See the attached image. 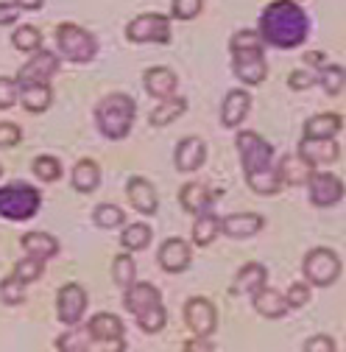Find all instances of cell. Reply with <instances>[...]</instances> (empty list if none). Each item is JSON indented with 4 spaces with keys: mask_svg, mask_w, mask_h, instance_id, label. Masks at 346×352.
Masks as SVG:
<instances>
[{
    "mask_svg": "<svg viewBox=\"0 0 346 352\" xmlns=\"http://www.w3.org/2000/svg\"><path fill=\"white\" fill-rule=\"evenodd\" d=\"M260 36H263L266 45L279 48V51H290L299 48L301 42L310 34V20L299 3L293 0H274L260 14Z\"/></svg>",
    "mask_w": 346,
    "mask_h": 352,
    "instance_id": "6da1fadb",
    "label": "cell"
},
{
    "mask_svg": "<svg viewBox=\"0 0 346 352\" xmlns=\"http://www.w3.org/2000/svg\"><path fill=\"white\" fill-rule=\"evenodd\" d=\"M238 154L246 173V182L260 196H274L282 188V179L274 165V148L254 131H240L238 135Z\"/></svg>",
    "mask_w": 346,
    "mask_h": 352,
    "instance_id": "7a4b0ae2",
    "label": "cell"
},
{
    "mask_svg": "<svg viewBox=\"0 0 346 352\" xmlns=\"http://www.w3.org/2000/svg\"><path fill=\"white\" fill-rule=\"evenodd\" d=\"M229 51H232V70H235V76H238L243 84L254 87V84H260V81H266L268 65H266L263 36H260V31L243 28V31L232 34Z\"/></svg>",
    "mask_w": 346,
    "mask_h": 352,
    "instance_id": "3957f363",
    "label": "cell"
},
{
    "mask_svg": "<svg viewBox=\"0 0 346 352\" xmlns=\"http://www.w3.org/2000/svg\"><path fill=\"white\" fill-rule=\"evenodd\" d=\"M137 104L126 93H112L95 107V126L104 138L109 140H123L135 126Z\"/></svg>",
    "mask_w": 346,
    "mask_h": 352,
    "instance_id": "277c9868",
    "label": "cell"
},
{
    "mask_svg": "<svg viewBox=\"0 0 346 352\" xmlns=\"http://www.w3.org/2000/svg\"><path fill=\"white\" fill-rule=\"evenodd\" d=\"M42 207V193L28 182H12L0 188V215L6 221H28Z\"/></svg>",
    "mask_w": 346,
    "mask_h": 352,
    "instance_id": "5b68a950",
    "label": "cell"
},
{
    "mask_svg": "<svg viewBox=\"0 0 346 352\" xmlns=\"http://www.w3.org/2000/svg\"><path fill=\"white\" fill-rule=\"evenodd\" d=\"M56 48L67 62L84 65V62H93L98 54V42L90 31H84L76 23H62L56 28Z\"/></svg>",
    "mask_w": 346,
    "mask_h": 352,
    "instance_id": "8992f818",
    "label": "cell"
},
{
    "mask_svg": "<svg viewBox=\"0 0 346 352\" xmlns=\"http://www.w3.org/2000/svg\"><path fill=\"white\" fill-rule=\"evenodd\" d=\"M305 277L310 285L327 288L341 277V260L332 249H310L305 257Z\"/></svg>",
    "mask_w": 346,
    "mask_h": 352,
    "instance_id": "52a82bcc",
    "label": "cell"
},
{
    "mask_svg": "<svg viewBox=\"0 0 346 352\" xmlns=\"http://www.w3.org/2000/svg\"><path fill=\"white\" fill-rule=\"evenodd\" d=\"M126 36L132 42H157V45H168L170 42V20L165 14H157V12H148V14H140L135 17L132 23L126 25Z\"/></svg>",
    "mask_w": 346,
    "mask_h": 352,
    "instance_id": "ba28073f",
    "label": "cell"
},
{
    "mask_svg": "<svg viewBox=\"0 0 346 352\" xmlns=\"http://www.w3.org/2000/svg\"><path fill=\"white\" fill-rule=\"evenodd\" d=\"M185 324L193 330L196 338H209L218 327V311L215 305L204 296H193L185 305Z\"/></svg>",
    "mask_w": 346,
    "mask_h": 352,
    "instance_id": "9c48e42d",
    "label": "cell"
},
{
    "mask_svg": "<svg viewBox=\"0 0 346 352\" xmlns=\"http://www.w3.org/2000/svg\"><path fill=\"white\" fill-rule=\"evenodd\" d=\"M86 291L78 285V283H67V285H62L59 288V294H56V314H59V322H65V324H78L81 322V316H84V311H86Z\"/></svg>",
    "mask_w": 346,
    "mask_h": 352,
    "instance_id": "30bf717a",
    "label": "cell"
},
{
    "mask_svg": "<svg viewBox=\"0 0 346 352\" xmlns=\"http://www.w3.org/2000/svg\"><path fill=\"white\" fill-rule=\"evenodd\" d=\"M308 190H310V201L316 207H332L343 199V182L335 173H324V170H313L308 179Z\"/></svg>",
    "mask_w": 346,
    "mask_h": 352,
    "instance_id": "8fae6325",
    "label": "cell"
},
{
    "mask_svg": "<svg viewBox=\"0 0 346 352\" xmlns=\"http://www.w3.org/2000/svg\"><path fill=\"white\" fill-rule=\"evenodd\" d=\"M59 70V56L51 54V51H36L25 65L23 70L17 73V81L20 84H48Z\"/></svg>",
    "mask_w": 346,
    "mask_h": 352,
    "instance_id": "7c38bea8",
    "label": "cell"
},
{
    "mask_svg": "<svg viewBox=\"0 0 346 352\" xmlns=\"http://www.w3.org/2000/svg\"><path fill=\"white\" fill-rule=\"evenodd\" d=\"M190 257H193L190 243L182 241V238H168V241L159 246V254H157L159 266H162L165 272H170V274L185 272V269L190 266Z\"/></svg>",
    "mask_w": 346,
    "mask_h": 352,
    "instance_id": "4fadbf2b",
    "label": "cell"
},
{
    "mask_svg": "<svg viewBox=\"0 0 346 352\" xmlns=\"http://www.w3.org/2000/svg\"><path fill=\"white\" fill-rule=\"evenodd\" d=\"M338 154H341V148H338L335 138H305V140L299 143V157L308 160L313 168H316V165H330V162H335Z\"/></svg>",
    "mask_w": 346,
    "mask_h": 352,
    "instance_id": "5bb4252c",
    "label": "cell"
},
{
    "mask_svg": "<svg viewBox=\"0 0 346 352\" xmlns=\"http://www.w3.org/2000/svg\"><path fill=\"white\" fill-rule=\"evenodd\" d=\"M263 227H266V218L257 212H232V215L221 218V232L229 238H238V241L257 235Z\"/></svg>",
    "mask_w": 346,
    "mask_h": 352,
    "instance_id": "9a60e30c",
    "label": "cell"
},
{
    "mask_svg": "<svg viewBox=\"0 0 346 352\" xmlns=\"http://www.w3.org/2000/svg\"><path fill=\"white\" fill-rule=\"evenodd\" d=\"M126 193H128V201H132V207L143 215H154L159 210V199H157V190L148 179H143V176H132L126 185Z\"/></svg>",
    "mask_w": 346,
    "mask_h": 352,
    "instance_id": "2e32d148",
    "label": "cell"
},
{
    "mask_svg": "<svg viewBox=\"0 0 346 352\" xmlns=\"http://www.w3.org/2000/svg\"><path fill=\"white\" fill-rule=\"evenodd\" d=\"M215 199H218V190H212L209 185L204 182H187L182 190H179V204L187 210V212H207Z\"/></svg>",
    "mask_w": 346,
    "mask_h": 352,
    "instance_id": "e0dca14e",
    "label": "cell"
},
{
    "mask_svg": "<svg viewBox=\"0 0 346 352\" xmlns=\"http://www.w3.org/2000/svg\"><path fill=\"white\" fill-rule=\"evenodd\" d=\"M162 302V296H159V291H157V285H151V283H132L126 288V294H123V305H126V311L128 314H143V311H148L151 305H159Z\"/></svg>",
    "mask_w": 346,
    "mask_h": 352,
    "instance_id": "ac0fdd59",
    "label": "cell"
},
{
    "mask_svg": "<svg viewBox=\"0 0 346 352\" xmlns=\"http://www.w3.org/2000/svg\"><path fill=\"white\" fill-rule=\"evenodd\" d=\"M204 160H207V146H204V140H198V138H185V140L176 146V151H173V162H176V168H179L182 173L198 170V168L204 165Z\"/></svg>",
    "mask_w": 346,
    "mask_h": 352,
    "instance_id": "d6986e66",
    "label": "cell"
},
{
    "mask_svg": "<svg viewBox=\"0 0 346 352\" xmlns=\"http://www.w3.org/2000/svg\"><path fill=\"white\" fill-rule=\"evenodd\" d=\"M251 302H254V311L260 316H266V319H282V316H288V299L279 291L268 288V285L257 288L251 294Z\"/></svg>",
    "mask_w": 346,
    "mask_h": 352,
    "instance_id": "ffe728a7",
    "label": "cell"
},
{
    "mask_svg": "<svg viewBox=\"0 0 346 352\" xmlns=\"http://www.w3.org/2000/svg\"><path fill=\"white\" fill-rule=\"evenodd\" d=\"M143 84H146L148 96H154V98L162 101V98L176 96V84H179V78H176V73L168 70V67H151V70H146Z\"/></svg>",
    "mask_w": 346,
    "mask_h": 352,
    "instance_id": "44dd1931",
    "label": "cell"
},
{
    "mask_svg": "<svg viewBox=\"0 0 346 352\" xmlns=\"http://www.w3.org/2000/svg\"><path fill=\"white\" fill-rule=\"evenodd\" d=\"M249 107H251V96L246 90H232L227 93L224 98V107H221V123L227 129H235L243 123V118L249 115Z\"/></svg>",
    "mask_w": 346,
    "mask_h": 352,
    "instance_id": "7402d4cb",
    "label": "cell"
},
{
    "mask_svg": "<svg viewBox=\"0 0 346 352\" xmlns=\"http://www.w3.org/2000/svg\"><path fill=\"white\" fill-rule=\"evenodd\" d=\"M86 333H90L93 344L95 341H117V338H123L126 327L115 314H98L86 322Z\"/></svg>",
    "mask_w": 346,
    "mask_h": 352,
    "instance_id": "603a6c76",
    "label": "cell"
},
{
    "mask_svg": "<svg viewBox=\"0 0 346 352\" xmlns=\"http://www.w3.org/2000/svg\"><path fill=\"white\" fill-rule=\"evenodd\" d=\"M268 283V272L263 263H246V266L238 272L235 283H232V294L240 296V294H254L257 288H263Z\"/></svg>",
    "mask_w": 346,
    "mask_h": 352,
    "instance_id": "cb8c5ba5",
    "label": "cell"
},
{
    "mask_svg": "<svg viewBox=\"0 0 346 352\" xmlns=\"http://www.w3.org/2000/svg\"><path fill=\"white\" fill-rule=\"evenodd\" d=\"M54 101L51 84H20V104L31 115H42Z\"/></svg>",
    "mask_w": 346,
    "mask_h": 352,
    "instance_id": "d4e9b609",
    "label": "cell"
},
{
    "mask_svg": "<svg viewBox=\"0 0 346 352\" xmlns=\"http://www.w3.org/2000/svg\"><path fill=\"white\" fill-rule=\"evenodd\" d=\"M277 173H279L282 185H305L310 179V173H313V165L308 160H301V157L288 154L277 162Z\"/></svg>",
    "mask_w": 346,
    "mask_h": 352,
    "instance_id": "484cf974",
    "label": "cell"
},
{
    "mask_svg": "<svg viewBox=\"0 0 346 352\" xmlns=\"http://www.w3.org/2000/svg\"><path fill=\"white\" fill-rule=\"evenodd\" d=\"M20 243L25 249V254H34L39 260H51L59 254V241L48 232H25Z\"/></svg>",
    "mask_w": 346,
    "mask_h": 352,
    "instance_id": "4316f807",
    "label": "cell"
},
{
    "mask_svg": "<svg viewBox=\"0 0 346 352\" xmlns=\"http://www.w3.org/2000/svg\"><path fill=\"white\" fill-rule=\"evenodd\" d=\"M101 182V168L93 160H78L73 168V188L81 193H93Z\"/></svg>",
    "mask_w": 346,
    "mask_h": 352,
    "instance_id": "83f0119b",
    "label": "cell"
},
{
    "mask_svg": "<svg viewBox=\"0 0 346 352\" xmlns=\"http://www.w3.org/2000/svg\"><path fill=\"white\" fill-rule=\"evenodd\" d=\"M221 235V218L215 212H198L196 224H193V243L196 246H209L215 238Z\"/></svg>",
    "mask_w": 346,
    "mask_h": 352,
    "instance_id": "f1b7e54d",
    "label": "cell"
},
{
    "mask_svg": "<svg viewBox=\"0 0 346 352\" xmlns=\"http://www.w3.org/2000/svg\"><path fill=\"white\" fill-rule=\"evenodd\" d=\"M338 131H341V115H335V112L313 115L305 123V138H335Z\"/></svg>",
    "mask_w": 346,
    "mask_h": 352,
    "instance_id": "f546056e",
    "label": "cell"
},
{
    "mask_svg": "<svg viewBox=\"0 0 346 352\" xmlns=\"http://www.w3.org/2000/svg\"><path fill=\"white\" fill-rule=\"evenodd\" d=\"M185 109H187V101L182 96H170V98H162V104L151 112L148 120H151V126H168L179 115H185Z\"/></svg>",
    "mask_w": 346,
    "mask_h": 352,
    "instance_id": "4dcf8cb0",
    "label": "cell"
},
{
    "mask_svg": "<svg viewBox=\"0 0 346 352\" xmlns=\"http://www.w3.org/2000/svg\"><path fill=\"white\" fill-rule=\"evenodd\" d=\"M151 238H154V232H151V227H146V224H128V227L120 232V243H123L126 252H143V249L151 243Z\"/></svg>",
    "mask_w": 346,
    "mask_h": 352,
    "instance_id": "1f68e13d",
    "label": "cell"
},
{
    "mask_svg": "<svg viewBox=\"0 0 346 352\" xmlns=\"http://www.w3.org/2000/svg\"><path fill=\"white\" fill-rule=\"evenodd\" d=\"M112 280L126 291L137 280V266H135V257L132 254H117L112 260Z\"/></svg>",
    "mask_w": 346,
    "mask_h": 352,
    "instance_id": "d6a6232c",
    "label": "cell"
},
{
    "mask_svg": "<svg viewBox=\"0 0 346 352\" xmlns=\"http://www.w3.org/2000/svg\"><path fill=\"white\" fill-rule=\"evenodd\" d=\"M93 221L101 230H117V227L126 224V212L117 204H98L95 212H93Z\"/></svg>",
    "mask_w": 346,
    "mask_h": 352,
    "instance_id": "836d02e7",
    "label": "cell"
},
{
    "mask_svg": "<svg viewBox=\"0 0 346 352\" xmlns=\"http://www.w3.org/2000/svg\"><path fill=\"white\" fill-rule=\"evenodd\" d=\"M137 324H140V330L148 333V336L159 333V330L168 324V311H165V305L159 302V305H151L148 311L137 314Z\"/></svg>",
    "mask_w": 346,
    "mask_h": 352,
    "instance_id": "e575fe53",
    "label": "cell"
},
{
    "mask_svg": "<svg viewBox=\"0 0 346 352\" xmlns=\"http://www.w3.org/2000/svg\"><path fill=\"white\" fill-rule=\"evenodd\" d=\"M319 84L327 96H338L346 84V70L341 65H324L321 73H319Z\"/></svg>",
    "mask_w": 346,
    "mask_h": 352,
    "instance_id": "d590c367",
    "label": "cell"
},
{
    "mask_svg": "<svg viewBox=\"0 0 346 352\" xmlns=\"http://www.w3.org/2000/svg\"><path fill=\"white\" fill-rule=\"evenodd\" d=\"M42 274H45V260H39L34 254H25L23 260H17V266H14V277L23 280L25 285L28 283H36Z\"/></svg>",
    "mask_w": 346,
    "mask_h": 352,
    "instance_id": "8d00e7d4",
    "label": "cell"
},
{
    "mask_svg": "<svg viewBox=\"0 0 346 352\" xmlns=\"http://www.w3.org/2000/svg\"><path fill=\"white\" fill-rule=\"evenodd\" d=\"M31 170L36 173V179L42 182H59V176H62V162L51 154H42L31 162Z\"/></svg>",
    "mask_w": 346,
    "mask_h": 352,
    "instance_id": "74e56055",
    "label": "cell"
},
{
    "mask_svg": "<svg viewBox=\"0 0 346 352\" xmlns=\"http://www.w3.org/2000/svg\"><path fill=\"white\" fill-rule=\"evenodd\" d=\"M12 42H14V48H17V51L36 54V51L42 48V34H39V28H34V25H20V28L14 31Z\"/></svg>",
    "mask_w": 346,
    "mask_h": 352,
    "instance_id": "f35d334b",
    "label": "cell"
},
{
    "mask_svg": "<svg viewBox=\"0 0 346 352\" xmlns=\"http://www.w3.org/2000/svg\"><path fill=\"white\" fill-rule=\"evenodd\" d=\"M86 338H90V333H86V330L84 333L70 330V333L56 338V349H62V352H84V349L93 346V341H86Z\"/></svg>",
    "mask_w": 346,
    "mask_h": 352,
    "instance_id": "ab89813d",
    "label": "cell"
},
{
    "mask_svg": "<svg viewBox=\"0 0 346 352\" xmlns=\"http://www.w3.org/2000/svg\"><path fill=\"white\" fill-rule=\"evenodd\" d=\"M0 299H3L6 305H23V299H25V283L17 280L14 274L6 277L3 283H0Z\"/></svg>",
    "mask_w": 346,
    "mask_h": 352,
    "instance_id": "60d3db41",
    "label": "cell"
},
{
    "mask_svg": "<svg viewBox=\"0 0 346 352\" xmlns=\"http://www.w3.org/2000/svg\"><path fill=\"white\" fill-rule=\"evenodd\" d=\"M20 101V81L9 78V76H0V109H9Z\"/></svg>",
    "mask_w": 346,
    "mask_h": 352,
    "instance_id": "b9f144b4",
    "label": "cell"
},
{
    "mask_svg": "<svg viewBox=\"0 0 346 352\" xmlns=\"http://www.w3.org/2000/svg\"><path fill=\"white\" fill-rule=\"evenodd\" d=\"M204 9V0H170V12L176 20H193Z\"/></svg>",
    "mask_w": 346,
    "mask_h": 352,
    "instance_id": "7bdbcfd3",
    "label": "cell"
},
{
    "mask_svg": "<svg viewBox=\"0 0 346 352\" xmlns=\"http://www.w3.org/2000/svg\"><path fill=\"white\" fill-rule=\"evenodd\" d=\"M288 84H290V90L305 93V90H310L313 84H319V73L310 70V67H305V70H293L290 78H288Z\"/></svg>",
    "mask_w": 346,
    "mask_h": 352,
    "instance_id": "ee69618b",
    "label": "cell"
},
{
    "mask_svg": "<svg viewBox=\"0 0 346 352\" xmlns=\"http://www.w3.org/2000/svg\"><path fill=\"white\" fill-rule=\"evenodd\" d=\"M285 299H288V307H305L310 302V283H293Z\"/></svg>",
    "mask_w": 346,
    "mask_h": 352,
    "instance_id": "f6af8a7d",
    "label": "cell"
},
{
    "mask_svg": "<svg viewBox=\"0 0 346 352\" xmlns=\"http://www.w3.org/2000/svg\"><path fill=\"white\" fill-rule=\"evenodd\" d=\"M20 138H23V129L17 123H0V148L17 146Z\"/></svg>",
    "mask_w": 346,
    "mask_h": 352,
    "instance_id": "bcb514c9",
    "label": "cell"
},
{
    "mask_svg": "<svg viewBox=\"0 0 346 352\" xmlns=\"http://www.w3.org/2000/svg\"><path fill=\"white\" fill-rule=\"evenodd\" d=\"M305 352H335V341L330 336H313L305 341Z\"/></svg>",
    "mask_w": 346,
    "mask_h": 352,
    "instance_id": "7dc6e473",
    "label": "cell"
},
{
    "mask_svg": "<svg viewBox=\"0 0 346 352\" xmlns=\"http://www.w3.org/2000/svg\"><path fill=\"white\" fill-rule=\"evenodd\" d=\"M17 17H20L17 3H0V25H14Z\"/></svg>",
    "mask_w": 346,
    "mask_h": 352,
    "instance_id": "c3c4849f",
    "label": "cell"
},
{
    "mask_svg": "<svg viewBox=\"0 0 346 352\" xmlns=\"http://www.w3.org/2000/svg\"><path fill=\"white\" fill-rule=\"evenodd\" d=\"M14 3H17L20 9H28V12H36V9H42V6H45V0H14Z\"/></svg>",
    "mask_w": 346,
    "mask_h": 352,
    "instance_id": "681fc988",
    "label": "cell"
},
{
    "mask_svg": "<svg viewBox=\"0 0 346 352\" xmlns=\"http://www.w3.org/2000/svg\"><path fill=\"white\" fill-rule=\"evenodd\" d=\"M185 349H207V352H212V349H215V344H209V341H201V338H198V341H187V344H185Z\"/></svg>",
    "mask_w": 346,
    "mask_h": 352,
    "instance_id": "f907efd6",
    "label": "cell"
},
{
    "mask_svg": "<svg viewBox=\"0 0 346 352\" xmlns=\"http://www.w3.org/2000/svg\"><path fill=\"white\" fill-rule=\"evenodd\" d=\"M0 173H3V170H0Z\"/></svg>",
    "mask_w": 346,
    "mask_h": 352,
    "instance_id": "816d5d0a",
    "label": "cell"
}]
</instances>
